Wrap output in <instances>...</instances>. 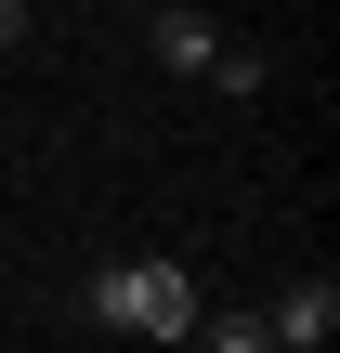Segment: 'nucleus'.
<instances>
[{
    "mask_svg": "<svg viewBox=\"0 0 340 353\" xmlns=\"http://www.w3.org/2000/svg\"><path fill=\"white\" fill-rule=\"evenodd\" d=\"M79 301L105 314V327H131V341H197V262H170V249H105L92 275H79Z\"/></svg>",
    "mask_w": 340,
    "mask_h": 353,
    "instance_id": "f257e3e1",
    "label": "nucleus"
},
{
    "mask_svg": "<svg viewBox=\"0 0 340 353\" xmlns=\"http://www.w3.org/2000/svg\"><path fill=\"white\" fill-rule=\"evenodd\" d=\"M144 39H157V65H170V79H210V92H262V79H275V65H262L249 39H223L197 0H144Z\"/></svg>",
    "mask_w": 340,
    "mask_h": 353,
    "instance_id": "f03ea898",
    "label": "nucleus"
},
{
    "mask_svg": "<svg viewBox=\"0 0 340 353\" xmlns=\"http://www.w3.org/2000/svg\"><path fill=\"white\" fill-rule=\"evenodd\" d=\"M262 341L275 353H328L340 341V275H288V288L262 301Z\"/></svg>",
    "mask_w": 340,
    "mask_h": 353,
    "instance_id": "7ed1b4c3",
    "label": "nucleus"
},
{
    "mask_svg": "<svg viewBox=\"0 0 340 353\" xmlns=\"http://www.w3.org/2000/svg\"><path fill=\"white\" fill-rule=\"evenodd\" d=\"M197 341H210V353H275V341H262V314H197Z\"/></svg>",
    "mask_w": 340,
    "mask_h": 353,
    "instance_id": "20e7f679",
    "label": "nucleus"
},
{
    "mask_svg": "<svg viewBox=\"0 0 340 353\" xmlns=\"http://www.w3.org/2000/svg\"><path fill=\"white\" fill-rule=\"evenodd\" d=\"M13 52H26V0H0V65H13Z\"/></svg>",
    "mask_w": 340,
    "mask_h": 353,
    "instance_id": "39448f33",
    "label": "nucleus"
}]
</instances>
